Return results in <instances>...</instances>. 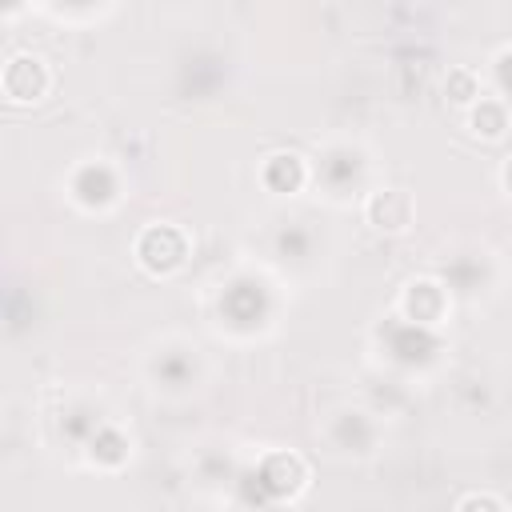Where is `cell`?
Listing matches in <instances>:
<instances>
[{
  "instance_id": "obj_9",
  "label": "cell",
  "mask_w": 512,
  "mask_h": 512,
  "mask_svg": "<svg viewBox=\"0 0 512 512\" xmlns=\"http://www.w3.org/2000/svg\"><path fill=\"white\" fill-rule=\"evenodd\" d=\"M456 508H460V512H468V508H492V512H500L504 500H500V496H488V492H468V496L456 500Z\"/></svg>"
},
{
  "instance_id": "obj_7",
  "label": "cell",
  "mask_w": 512,
  "mask_h": 512,
  "mask_svg": "<svg viewBox=\"0 0 512 512\" xmlns=\"http://www.w3.org/2000/svg\"><path fill=\"white\" fill-rule=\"evenodd\" d=\"M468 128L472 136L480 140H500L508 132V104L500 96H480L472 108H468Z\"/></svg>"
},
{
  "instance_id": "obj_6",
  "label": "cell",
  "mask_w": 512,
  "mask_h": 512,
  "mask_svg": "<svg viewBox=\"0 0 512 512\" xmlns=\"http://www.w3.org/2000/svg\"><path fill=\"white\" fill-rule=\"evenodd\" d=\"M260 180H264V188H272V192H300L304 180H308V168H304V160H300L296 152H276V156L264 160Z\"/></svg>"
},
{
  "instance_id": "obj_3",
  "label": "cell",
  "mask_w": 512,
  "mask_h": 512,
  "mask_svg": "<svg viewBox=\"0 0 512 512\" xmlns=\"http://www.w3.org/2000/svg\"><path fill=\"white\" fill-rule=\"evenodd\" d=\"M364 220L384 236H400L416 220V200L408 188H376L364 200Z\"/></svg>"
},
{
  "instance_id": "obj_8",
  "label": "cell",
  "mask_w": 512,
  "mask_h": 512,
  "mask_svg": "<svg viewBox=\"0 0 512 512\" xmlns=\"http://www.w3.org/2000/svg\"><path fill=\"white\" fill-rule=\"evenodd\" d=\"M444 96H448V104H456V108H472V104L480 100V76H476L472 68H452V72L444 76Z\"/></svg>"
},
{
  "instance_id": "obj_10",
  "label": "cell",
  "mask_w": 512,
  "mask_h": 512,
  "mask_svg": "<svg viewBox=\"0 0 512 512\" xmlns=\"http://www.w3.org/2000/svg\"><path fill=\"white\" fill-rule=\"evenodd\" d=\"M500 184H504V192H508V196H512V160H508V164H504V172H500Z\"/></svg>"
},
{
  "instance_id": "obj_4",
  "label": "cell",
  "mask_w": 512,
  "mask_h": 512,
  "mask_svg": "<svg viewBox=\"0 0 512 512\" xmlns=\"http://www.w3.org/2000/svg\"><path fill=\"white\" fill-rule=\"evenodd\" d=\"M400 312H404V320H412V324H440L444 316H448V292H444V284L440 280H432V276H416V280H408L404 288H400Z\"/></svg>"
},
{
  "instance_id": "obj_1",
  "label": "cell",
  "mask_w": 512,
  "mask_h": 512,
  "mask_svg": "<svg viewBox=\"0 0 512 512\" xmlns=\"http://www.w3.org/2000/svg\"><path fill=\"white\" fill-rule=\"evenodd\" d=\"M188 260V240L176 224H148L136 236V264L148 276H172Z\"/></svg>"
},
{
  "instance_id": "obj_5",
  "label": "cell",
  "mask_w": 512,
  "mask_h": 512,
  "mask_svg": "<svg viewBox=\"0 0 512 512\" xmlns=\"http://www.w3.org/2000/svg\"><path fill=\"white\" fill-rule=\"evenodd\" d=\"M264 480L276 488V496H296L308 484V464L296 452H272L264 460Z\"/></svg>"
},
{
  "instance_id": "obj_2",
  "label": "cell",
  "mask_w": 512,
  "mask_h": 512,
  "mask_svg": "<svg viewBox=\"0 0 512 512\" xmlns=\"http://www.w3.org/2000/svg\"><path fill=\"white\" fill-rule=\"evenodd\" d=\"M48 84H52V72L32 52L12 56L4 64V76H0V88H4V100L8 104H40L48 96Z\"/></svg>"
}]
</instances>
